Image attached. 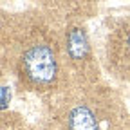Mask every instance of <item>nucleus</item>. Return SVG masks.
<instances>
[{
	"label": "nucleus",
	"instance_id": "7ed1b4c3",
	"mask_svg": "<svg viewBox=\"0 0 130 130\" xmlns=\"http://www.w3.org/2000/svg\"><path fill=\"white\" fill-rule=\"evenodd\" d=\"M63 51H65V60L67 67L76 71L78 74L89 76L90 69L94 65L92 58V49H90V40L85 27L81 25H69L63 29Z\"/></svg>",
	"mask_w": 130,
	"mask_h": 130
},
{
	"label": "nucleus",
	"instance_id": "20e7f679",
	"mask_svg": "<svg viewBox=\"0 0 130 130\" xmlns=\"http://www.w3.org/2000/svg\"><path fill=\"white\" fill-rule=\"evenodd\" d=\"M107 63L118 78L130 79V18H125L108 35Z\"/></svg>",
	"mask_w": 130,
	"mask_h": 130
},
{
	"label": "nucleus",
	"instance_id": "f257e3e1",
	"mask_svg": "<svg viewBox=\"0 0 130 130\" xmlns=\"http://www.w3.org/2000/svg\"><path fill=\"white\" fill-rule=\"evenodd\" d=\"M4 49L9 67L24 89L51 92L60 87L67 69L63 35L40 16H24L16 29L9 31V42Z\"/></svg>",
	"mask_w": 130,
	"mask_h": 130
},
{
	"label": "nucleus",
	"instance_id": "f03ea898",
	"mask_svg": "<svg viewBox=\"0 0 130 130\" xmlns=\"http://www.w3.org/2000/svg\"><path fill=\"white\" fill-rule=\"evenodd\" d=\"M118 108L110 94L81 90L63 101L56 130H114Z\"/></svg>",
	"mask_w": 130,
	"mask_h": 130
}]
</instances>
